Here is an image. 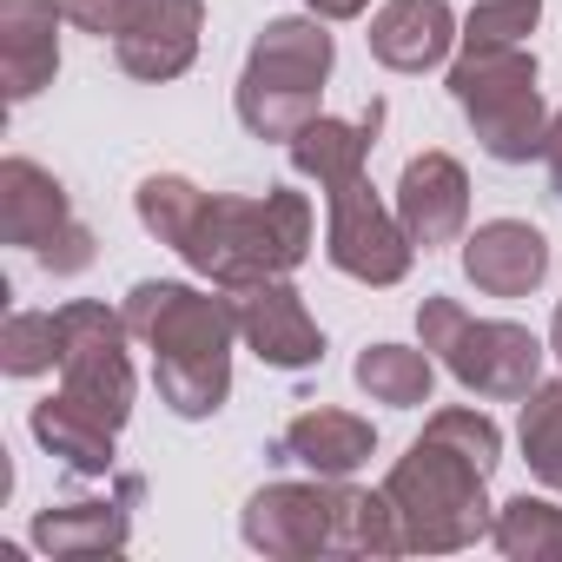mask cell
Wrapping results in <instances>:
<instances>
[{
    "mask_svg": "<svg viewBox=\"0 0 562 562\" xmlns=\"http://www.w3.org/2000/svg\"><path fill=\"white\" fill-rule=\"evenodd\" d=\"M503 463V430L483 404H443L424 417V437L391 463L384 496L404 522L411 555H457L476 549L496 522L490 476Z\"/></svg>",
    "mask_w": 562,
    "mask_h": 562,
    "instance_id": "6da1fadb",
    "label": "cell"
},
{
    "mask_svg": "<svg viewBox=\"0 0 562 562\" xmlns=\"http://www.w3.org/2000/svg\"><path fill=\"white\" fill-rule=\"evenodd\" d=\"M126 331L133 345L153 351V384L159 404L186 424H205L232 397V345L238 338V299L232 292H199L186 278H139L126 292Z\"/></svg>",
    "mask_w": 562,
    "mask_h": 562,
    "instance_id": "7a4b0ae2",
    "label": "cell"
},
{
    "mask_svg": "<svg viewBox=\"0 0 562 562\" xmlns=\"http://www.w3.org/2000/svg\"><path fill=\"white\" fill-rule=\"evenodd\" d=\"M318 245V212L292 186L265 192H205L192 232L179 238L186 271H199L218 292H245L265 278H292Z\"/></svg>",
    "mask_w": 562,
    "mask_h": 562,
    "instance_id": "3957f363",
    "label": "cell"
},
{
    "mask_svg": "<svg viewBox=\"0 0 562 562\" xmlns=\"http://www.w3.org/2000/svg\"><path fill=\"white\" fill-rule=\"evenodd\" d=\"M331 67H338L331 21H318V14H278V21H265L258 41H251V54H245V74L232 87L238 126L251 139L292 146L299 126H312L325 113Z\"/></svg>",
    "mask_w": 562,
    "mask_h": 562,
    "instance_id": "277c9868",
    "label": "cell"
},
{
    "mask_svg": "<svg viewBox=\"0 0 562 562\" xmlns=\"http://www.w3.org/2000/svg\"><path fill=\"white\" fill-rule=\"evenodd\" d=\"M417 338L476 404H522L549 364V338H536L516 318H476L457 299H424Z\"/></svg>",
    "mask_w": 562,
    "mask_h": 562,
    "instance_id": "5b68a950",
    "label": "cell"
},
{
    "mask_svg": "<svg viewBox=\"0 0 562 562\" xmlns=\"http://www.w3.org/2000/svg\"><path fill=\"white\" fill-rule=\"evenodd\" d=\"M457 113L470 120L476 146L496 166H529L542 159V133H549V106H542V67L529 47H503V54H457L443 74Z\"/></svg>",
    "mask_w": 562,
    "mask_h": 562,
    "instance_id": "8992f818",
    "label": "cell"
},
{
    "mask_svg": "<svg viewBox=\"0 0 562 562\" xmlns=\"http://www.w3.org/2000/svg\"><path fill=\"white\" fill-rule=\"evenodd\" d=\"M0 238L21 245V251H34L41 271H54V278H80L100 258L93 225L74 212L67 186L41 159H27V153L0 159Z\"/></svg>",
    "mask_w": 562,
    "mask_h": 562,
    "instance_id": "52a82bcc",
    "label": "cell"
},
{
    "mask_svg": "<svg viewBox=\"0 0 562 562\" xmlns=\"http://www.w3.org/2000/svg\"><path fill=\"white\" fill-rule=\"evenodd\" d=\"M126 345H133L126 312H113L100 299L60 305V391L74 404H87L106 430H126L133 424V397H139Z\"/></svg>",
    "mask_w": 562,
    "mask_h": 562,
    "instance_id": "ba28073f",
    "label": "cell"
},
{
    "mask_svg": "<svg viewBox=\"0 0 562 562\" xmlns=\"http://www.w3.org/2000/svg\"><path fill=\"white\" fill-rule=\"evenodd\" d=\"M325 258H331V271L358 278L371 292L404 285L411 265H417V245H411L397 205H384L364 172L325 192Z\"/></svg>",
    "mask_w": 562,
    "mask_h": 562,
    "instance_id": "9c48e42d",
    "label": "cell"
},
{
    "mask_svg": "<svg viewBox=\"0 0 562 562\" xmlns=\"http://www.w3.org/2000/svg\"><path fill=\"white\" fill-rule=\"evenodd\" d=\"M238 536H245V549H258L271 562L331 555V476L251 490L245 496V516H238Z\"/></svg>",
    "mask_w": 562,
    "mask_h": 562,
    "instance_id": "30bf717a",
    "label": "cell"
},
{
    "mask_svg": "<svg viewBox=\"0 0 562 562\" xmlns=\"http://www.w3.org/2000/svg\"><path fill=\"white\" fill-rule=\"evenodd\" d=\"M232 299H238V338L265 371H318L325 364V331L292 278H265V285H245Z\"/></svg>",
    "mask_w": 562,
    "mask_h": 562,
    "instance_id": "8fae6325",
    "label": "cell"
},
{
    "mask_svg": "<svg viewBox=\"0 0 562 562\" xmlns=\"http://www.w3.org/2000/svg\"><path fill=\"white\" fill-rule=\"evenodd\" d=\"M199 41H205V0H133L113 34V60L126 80L166 87L199 60Z\"/></svg>",
    "mask_w": 562,
    "mask_h": 562,
    "instance_id": "7c38bea8",
    "label": "cell"
},
{
    "mask_svg": "<svg viewBox=\"0 0 562 562\" xmlns=\"http://www.w3.org/2000/svg\"><path fill=\"white\" fill-rule=\"evenodd\" d=\"M391 205H397V218H404V232H411L417 251L463 245V232H470V172H463V159H450L437 146L417 153V159H404Z\"/></svg>",
    "mask_w": 562,
    "mask_h": 562,
    "instance_id": "4fadbf2b",
    "label": "cell"
},
{
    "mask_svg": "<svg viewBox=\"0 0 562 562\" xmlns=\"http://www.w3.org/2000/svg\"><path fill=\"white\" fill-rule=\"evenodd\" d=\"M463 278L483 299H529L549 278V238L529 218H483L463 232Z\"/></svg>",
    "mask_w": 562,
    "mask_h": 562,
    "instance_id": "5bb4252c",
    "label": "cell"
},
{
    "mask_svg": "<svg viewBox=\"0 0 562 562\" xmlns=\"http://www.w3.org/2000/svg\"><path fill=\"white\" fill-rule=\"evenodd\" d=\"M60 0H0V80L8 106L41 100L60 80Z\"/></svg>",
    "mask_w": 562,
    "mask_h": 562,
    "instance_id": "9a60e30c",
    "label": "cell"
},
{
    "mask_svg": "<svg viewBox=\"0 0 562 562\" xmlns=\"http://www.w3.org/2000/svg\"><path fill=\"white\" fill-rule=\"evenodd\" d=\"M457 8L450 0H384V8L371 14V60L391 67V74H430L457 54Z\"/></svg>",
    "mask_w": 562,
    "mask_h": 562,
    "instance_id": "2e32d148",
    "label": "cell"
},
{
    "mask_svg": "<svg viewBox=\"0 0 562 562\" xmlns=\"http://www.w3.org/2000/svg\"><path fill=\"white\" fill-rule=\"evenodd\" d=\"M278 457L312 470V476H358L378 457V424L358 417V411H338V404H312L285 424Z\"/></svg>",
    "mask_w": 562,
    "mask_h": 562,
    "instance_id": "e0dca14e",
    "label": "cell"
},
{
    "mask_svg": "<svg viewBox=\"0 0 562 562\" xmlns=\"http://www.w3.org/2000/svg\"><path fill=\"white\" fill-rule=\"evenodd\" d=\"M133 503H139V476H120V496L41 509L27 542L41 555H120L133 542Z\"/></svg>",
    "mask_w": 562,
    "mask_h": 562,
    "instance_id": "ac0fdd59",
    "label": "cell"
},
{
    "mask_svg": "<svg viewBox=\"0 0 562 562\" xmlns=\"http://www.w3.org/2000/svg\"><path fill=\"white\" fill-rule=\"evenodd\" d=\"M378 133H384V100H371V106L351 113V120L318 113L312 126H299V139H292L285 153H292V172H299V179H318V192H331V186H345V179H358V172L371 166Z\"/></svg>",
    "mask_w": 562,
    "mask_h": 562,
    "instance_id": "d6986e66",
    "label": "cell"
},
{
    "mask_svg": "<svg viewBox=\"0 0 562 562\" xmlns=\"http://www.w3.org/2000/svg\"><path fill=\"white\" fill-rule=\"evenodd\" d=\"M27 430H34V443L47 450V457H60L74 476H113V443H120V430H106L87 404H74L67 391H54V397H41L34 404V417H27Z\"/></svg>",
    "mask_w": 562,
    "mask_h": 562,
    "instance_id": "ffe728a7",
    "label": "cell"
},
{
    "mask_svg": "<svg viewBox=\"0 0 562 562\" xmlns=\"http://www.w3.org/2000/svg\"><path fill=\"white\" fill-rule=\"evenodd\" d=\"M331 555H411L384 490H358L351 476H331Z\"/></svg>",
    "mask_w": 562,
    "mask_h": 562,
    "instance_id": "44dd1931",
    "label": "cell"
},
{
    "mask_svg": "<svg viewBox=\"0 0 562 562\" xmlns=\"http://www.w3.org/2000/svg\"><path fill=\"white\" fill-rule=\"evenodd\" d=\"M351 378H358V391H364L371 404H384V411H417V404H430V391H437V358H430L424 345H364L358 364H351Z\"/></svg>",
    "mask_w": 562,
    "mask_h": 562,
    "instance_id": "7402d4cb",
    "label": "cell"
},
{
    "mask_svg": "<svg viewBox=\"0 0 562 562\" xmlns=\"http://www.w3.org/2000/svg\"><path fill=\"white\" fill-rule=\"evenodd\" d=\"M490 549L509 555V562H562V503L555 496H529V490L496 503Z\"/></svg>",
    "mask_w": 562,
    "mask_h": 562,
    "instance_id": "603a6c76",
    "label": "cell"
},
{
    "mask_svg": "<svg viewBox=\"0 0 562 562\" xmlns=\"http://www.w3.org/2000/svg\"><path fill=\"white\" fill-rule=\"evenodd\" d=\"M516 443H522V463L542 490L562 496V371L542 378L529 397H522V417H516Z\"/></svg>",
    "mask_w": 562,
    "mask_h": 562,
    "instance_id": "cb8c5ba5",
    "label": "cell"
},
{
    "mask_svg": "<svg viewBox=\"0 0 562 562\" xmlns=\"http://www.w3.org/2000/svg\"><path fill=\"white\" fill-rule=\"evenodd\" d=\"M199 205H205V186H192L186 172H153V179H139V192H133L139 225H146L159 245H172V251H179V238L192 232Z\"/></svg>",
    "mask_w": 562,
    "mask_h": 562,
    "instance_id": "d4e9b609",
    "label": "cell"
},
{
    "mask_svg": "<svg viewBox=\"0 0 562 562\" xmlns=\"http://www.w3.org/2000/svg\"><path fill=\"white\" fill-rule=\"evenodd\" d=\"M542 27V0H476L463 14L457 54H503V47H529V34Z\"/></svg>",
    "mask_w": 562,
    "mask_h": 562,
    "instance_id": "484cf974",
    "label": "cell"
},
{
    "mask_svg": "<svg viewBox=\"0 0 562 562\" xmlns=\"http://www.w3.org/2000/svg\"><path fill=\"white\" fill-rule=\"evenodd\" d=\"M0 371L8 378L60 371V312H8V325H0Z\"/></svg>",
    "mask_w": 562,
    "mask_h": 562,
    "instance_id": "4316f807",
    "label": "cell"
},
{
    "mask_svg": "<svg viewBox=\"0 0 562 562\" xmlns=\"http://www.w3.org/2000/svg\"><path fill=\"white\" fill-rule=\"evenodd\" d=\"M126 8H133V0H60L67 27H80V34H93V41H113L120 21H126Z\"/></svg>",
    "mask_w": 562,
    "mask_h": 562,
    "instance_id": "83f0119b",
    "label": "cell"
},
{
    "mask_svg": "<svg viewBox=\"0 0 562 562\" xmlns=\"http://www.w3.org/2000/svg\"><path fill=\"white\" fill-rule=\"evenodd\" d=\"M542 179H549V192L562 199V106L549 113V133H542Z\"/></svg>",
    "mask_w": 562,
    "mask_h": 562,
    "instance_id": "f1b7e54d",
    "label": "cell"
},
{
    "mask_svg": "<svg viewBox=\"0 0 562 562\" xmlns=\"http://www.w3.org/2000/svg\"><path fill=\"white\" fill-rule=\"evenodd\" d=\"M305 14H318V21H364L371 0H305Z\"/></svg>",
    "mask_w": 562,
    "mask_h": 562,
    "instance_id": "f546056e",
    "label": "cell"
},
{
    "mask_svg": "<svg viewBox=\"0 0 562 562\" xmlns=\"http://www.w3.org/2000/svg\"><path fill=\"white\" fill-rule=\"evenodd\" d=\"M549 358L562 364V299H555V318H549Z\"/></svg>",
    "mask_w": 562,
    "mask_h": 562,
    "instance_id": "4dcf8cb0",
    "label": "cell"
}]
</instances>
